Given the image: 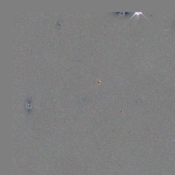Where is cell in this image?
I'll list each match as a JSON object with an SVG mask.
<instances>
[{"instance_id": "obj_1", "label": "cell", "mask_w": 175, "mask_h": 175, "mask_svg": "<svg viewBox=\"0 0 175 175\" xmlns=\"http://www.w3.org/2000/svg\"><path fill=\"white\" fill-rule=\"evenodd\" d=\"M143 15V16L144 18L147 19V18H146V17H145V15H144L143 14V13H142V12H135V13L134 14L132 15V17H131V18H130V19H129L130 20V19H132V18H133L134 17H135V16H136V15H137V16H138V17H139V15Z\"/></svg>"}]
</instances>
